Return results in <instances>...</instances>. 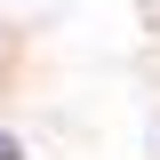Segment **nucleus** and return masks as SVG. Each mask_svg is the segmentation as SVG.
<instances>
[{
    "label": "nucleus",
    "instance_id": "nucleus-1",
    "mask_svg": "<svg viewBox=\"0 0 160 160\" xmlns=\"http://www.w3.org/2000/svg\"><path fill=\"white\" fill-rule=\"evenodd\" d=\"M0 160H24V144H16V136H8V128H0Z\"/></svg>",
    "mask_w": 160,
    "mask_h": 160
}]
</instances>
